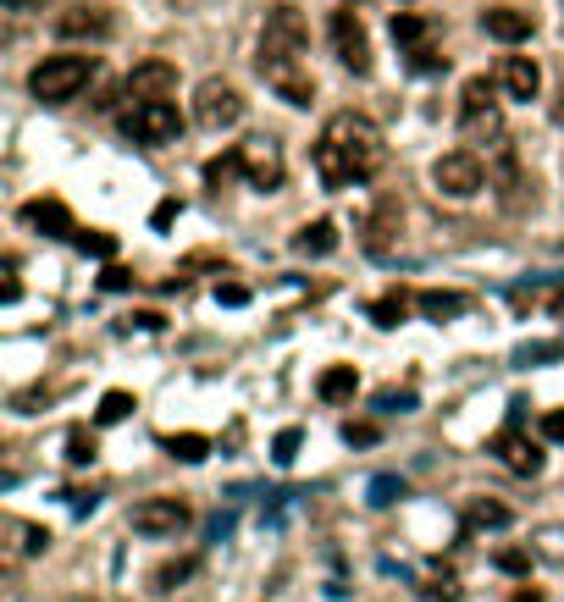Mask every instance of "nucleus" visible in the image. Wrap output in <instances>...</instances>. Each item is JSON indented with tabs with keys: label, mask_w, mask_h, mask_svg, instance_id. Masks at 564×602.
<instances>
[{
	"label": "nucleus",
	"mask_w": 564,
	"mask_h": 602,
	"mask_svg": "<svg viewBox=\"0 0 564 602\" xmlns=\"http://www.w3.org/2000/svg\"><path fill=\"white\" fill-rule=\"evenodd\" d=\"M387 160V144L376 133L371 117L360 111H338L327 117V128H321L315 139V178L327 189H355V183H371L376 171Z\"/></svg>",
	"instance_id": "1"
},
{
	"label": "nucleus",
	"mask_w": 564,
	"mask_h": 602,
	"mask_svg": "<svg viewBox=\"0 0 564 602\" xmlns=\"http://www.w3.org/2000/svg\"><path fill=\"white\" fill-rule=\"evenodd\" d=\"M304 17L293 7H272L266 12V28H261V50H255V67L266 77V89H277L288 106H310L315 100V77L304 72Z\"/></svg>",
	"instance_id": "2"
},
{
	"label": "nucleus",
	"mask_w": 564,
	"mask_h": 602,
	"mask_svg": "<svg viewBox=\"0 0 564 602\" xmlns=\"http://www.w3.org/2000/svg\"><path fill=\"white\" fill-rule=\"evenodd\" d=\"M100 72L95 56H45L34 72H28V95L45 100V106H67L89 89V77Z\"/></svg>",
	"instance_id": "3"
},
{
	"label": "nucleus",
	"mask_w": 564,
	"mask_h": 602,
	"mask_svg": "<svg viewBox=\"0 0 564 602\" xmlns=\"http://www.w3.org/2000/svg\"><path fill=\"white\" fill-rule=\"evenodd\" d=\"M459 133L470 144L504 139V111H499V95H493L488 77H465V89H459Z\"/></svg>",
	"instance_id": "4"
},
{
	"label": "nucleus",
	"mask_w": 564,
	"mask_h": 602,
	"mask_svg": "<svg viewBox=\"0 0 564 602\" xmlns=\"http://www.w3.org/2000/svg\"><path fill=\"white\" fill-rule=\"evenodd\" d=\"M194 122L205 133H221V128H238L244 122V95H238V83L227 77H205L194 89Z\"/></svg>",
	"instance_id": "5"
},
{
	"label": "nucleus",
	"mask_w": 564,
	"mask_h": 602,
	"mask_svg": "<svg viewBox=\"0 0 564 602\" xmlns=\"http://www.w3.org/2000/svg\"><path fill=\"white\" fill-rule=\"evenodd\" d=\"M238 160H244L250 189H261V194H277V189H283V178H288V155H283V144H277V139H266V133H255V139L238 144Z\"/></svg>",
	"instance_id": "6"
},
{
	"label": "nucleus",
	"mask_w": 564,
	"mask_h": 602,
	"mask_svg": "<svg viewBox=\"0 0 564 602\" xmlns=\"http://www.w3.org/2000/svg\"><path fill=\"white\" fill-rule=\"evenodd\" d=\"M432 183H437L443 200H476L481 183H488V166H481L476 149H454V155H443L432 166Z\"/></svg>",
	"instance_id": "7"
},
{
	"label": "nucleus",
	"mask_w": 564,
	"mask_h": 602,
	"mask_svg": "<svg viewBox=\"0 0 564 602\" xmlns=\"http://www.w3.org/2000/svg\"><path fill=\"white\" fill-rule=\"evenodd\" d=\"M122 133L133 144H172L183 133V117L172 100H149V106H128L122 111Z\"/></svg>",
	"instance_id": "8"
},
{
	"label": "nucleus",
	"mask_w": 564,
	"mask_h": 602,
	"mask_svg": "<svg viewBox=\"0 0 564 602\" xmlns=\"http://www.w3.org/2000/svg\"><path fill=\"white\" fill-rule=\"evenodd\" d=\"M189 520H194V508L183 497H144L128 514V526L139 537H178V531H189Z\"/></svg>",
	"instance_id": "9"
},
{
	"label": "nucleus",
	"mask_w": 564,
	"mask_h": 602,
	"mask_svg": "<svg viewBox=\"0 0 564 602\" xmlns=\"http://www.w3.org/2000/svg\"><path fill=\"white\" fill-rule=\"evenodd\" d=\"M327 34H333V50H338V61H344L355 77H365V72H371V34H365L360 12H355V7L333 12V17H327Z\"/></svg>",
	"instance_id": "10"
},
{
	"label": "nucleus",
	"mask_w": 564,
	"mask_h": 602,
	"mask_svg": "<svg viewBox=\"0 0 564 602\" xmlns=\"http://www.w3.org/2000/svg\"><path fill=\"white\" fill-rule=\"evenodd\" d=\"M122 95H128L133 106L172 100V95H178V67H172L167 56H149V61H139V67L122 77Z\"/></svg>",
	"instance_id": "11"
},
{
	"label": "nucleus",
	"mask_w": 564,
	"mask_h": 602,
	"mask_svg": "<svg viewBox=\"0 0 564 602\" xmlns=\"http://www.w3.org/2000/svg\"><path fill=\"white\" fill-rule=\"evenodd\" d=\"M488 454H499V465H504L509 475H537V470H542V443H531V437L520 432V414L488 443Z\"/></svg>",
	"instance_id": "12"
},
{
	"label": "nucleus",
	"mask_w": 564,
	"mask_h": 602,
	"mask_svg": "<svg viewBox=\"0 0 564 602\" xmlns=\"http://www.w3.org/2000/svg\"><path fill=\"white\" fill-rule=\"evenodd\" d=\"M61 39H111V12L106 7H67L56 17Z\"/></svg>",
	"instance_id": "13"
},
{
	"label": "nucleus",
	"mask_w": 564,
	"mask_h": 602,
	"mask_svg": "<svg viewBox=\"0 0 564 602\" xmlns=\"http://www.w3.org/2000/svg\"><path fill=\"white\" fill-rule=\"evenodd\" d=\"M23 227H34V232H45V238H77L72 210H67L61 200H28V205H23Z\"/></svg>",
	"instance_id": "14"
},
{
	"label": "nucleus",
	"mask_w": 564,
	"mask_h": 602,
	"mask_svg": "<svg viewBox=\"0 0 564 602\" xmlns=\"http://www.w3.org/2000/svg\"><path fill=\"white\" fill-rule=\"evenodd\" d=\"M481 34L499 39V45H520V39H531V12H520V7H488V12H481Z\"/></svg>",
	"instance_id": "15"
},
{
	"label": "nucleus",
	"mask_w": 564,
	"mask_h": 602,
	"mask_svg": "<svg viewBox=\"0 0 564 602\" xmlns=\"http://www.w3.org/2000/svg\"><path fill=\"white\" fill-rule=\"evenodd\" d=\"M499 83H504V95H509V100H537V89H542V67H537L531 56H504Z\"/></svg>",
	"instance_id": "16"
},
{
	"label": "nucleus",
	"mask_w": 564,
	"mask_h": 602,
	"mask_svg": "<svg viewBox=\"0 0 564 602\" xmlns=\"http://www.w3.org/2000/svg\"><path fill=\"white\" fill-rule=\"evenodd\" d=\"M398 221H405V210H398V200H382L365 221V254H387L393 238H398Z\"/></svg>",
	"instance_id": "17"
},
{
	"label": "nucleus",
	"mask_w": 564,
	"mask_h": 602,
	"mask_svg": "<svg viewBox=\"0 0 564 602\" xmlns=\"http://www.w3.org/2000/svg\"><path fill=\"white\" fill-rule=\"evenodd\" d=\"M393 45L398 50H427V45H437V28H432V17H421V12H393Z\"/></svg>",
	"instance_id": "18"
},
{
	"label": "nucleus",
	"mask_w": 564,
	"mask_h": 602,
	"mask_svg": "<svg viewBox=\"0 0 564 602\" xmlns=\"http://www.w3.org/2000/svg\"><path fill=\"white\" fill-rule=\"evenodd\" d=\"M293 249H299V254H310V261L333 254V249H338V221H327V216H321V221H304V227L293 232Z\"/></svg>",
	"instance_id": "19"
},
{
	"label": "nucleus",
	"mask_w": 564,
	"mask_h": 602,
	"mask_svg": "<svg viewBox=\"0 0 564 602\" xmlns=\"http://www.w3.org/2000/svg\"><path fill=\"white\" fill-rule=\"evenodd\" d=\"M416 304H421V315H427V321H459V315L470 310V293H454V288H427Z\"/></svg>",
	"instance_id": "20"
},
{
	"label": "nucleus",
	"mask_w": 564,
	"mask_h": 602,
	"mask_svg": "<svg viewBox=\"0 0 564 602\" xmlns=\"http://www.w3.org/2000/svg\"><path fill=\"white\" fill-rule=\"evenodd\" d=\"M355 387H360L355 365H327V371H321V382H315V398H321V404H349Z\"/></svg>",
	"instance_id": "21"
},
{
	"label": "nucleus",
	"mask_w": 564,
	"mask_h": 602,
	"mask_svg": "<svg viewBox=\"0 0 564 602\" xmlns=\"http://www.w3.org/2000/svg\"><path fill=\"white\" fill-rule=\"evenodd\" d=\"M7 537H12V558H39L45 547H50V531L45 526H34V520H7Z\"/></svg>",
	"instance_id": "22"
},
{
	"label": "nucleus",
	"mask_w": 564,
	"mask_h": 602,
	"mask_svg": "<svg viewBox=\"0 0 564 602\" xmlns=\"http://www.w3.org/2000/svg\"><path fill=\"white\" fill-rule=\"evenodd\" d=\"M200 575V558L189 553V558H167V564H155L149 569V591H160V597H167V591H178L183 580H194Z\"/></svg>",
	"instance_id": "23"
},
{
	"label": "nucleus",
	"mask_w": 564,
	"mask_h": 602,
	"mask_svg": "<svg viewBox=\"0 0 564 602\" xmlns=\"http://www.w3.org/2000/svg\"><path fill=\"white\" fill-rule=\"evenodd\" d=\"M509 520H515V514H509L504 503H493V497H476V503L465 508V526H470V531H504Z\"/></svg>",
	"instance_id": "24"
},
{
	"label": "nucleus",
	"mask_w": 564,
	"mask_h": 602,
	"mask_svg": "<svg viewBox=\"0 0 564 602\" xmlns=\"http://www.w3.org/2000/svg\"><path fill=\"white\" fill-rule=\"evenodd\" d=\"M160 448H167L172 459H183V465H200V459L211 454V437H200V432H172V437H160Z\"/></svg>",
	"instance_id": "25"
},
{
	"label": "nucleus",
	"mask_w": 564,
	"mask_h": 602,
	"mask_svg": "<svg viewBox=\"0 0 564 602\" xmlns=\"http://www.w3.org/2000/svg\"><path fill=\"white\" fill-rule=\"evenodd\" d=\"M499 183H504V205H509V210H520V200H526V194H520V189H526V178H520L515 149H504V155H499Z\"/></svg>",
	"instance_id": "26"
},
{
	"label": "nucleus",
	"mask_w": 564,
	"mask_h": 602,
	"mask_svg": "<svg viewBox=\"0 0 564 602\" xmlns=\"http://www.w3.org/2000/svg\"><path fill=\"white\" fill-rule=\"evenodd\" d=\"M405 315H410V293H405V288H393V293H382V299L371 304V321H376V326H398Z\"/></svg>",
	"instance_id": "27"
},
{
	"label": "nucleus",
	"mask_w": 564,
	"mask_h": 602,
	"mask_svg": "<svg viewBox=\"0 0 564 602\" xmlns=\"http://www.w3.org/2000/svg\"><path fill=\"white\" fill-rule=\"evenodd\" d=\"M232 178H244V160H238V149H227V155H211V160H205V183H211V189H227Z\"/></svg>",
	"instance_id": "28"
},
{
	"label": "nucleus",
	"mask_w": 564,
	"mask_h": 602,
	"mask_svg": "<svg viewBox=\"0 0 564 602\" xmlns=\"http://www.w3.org/2000/svg\"><path fill=\"white\" fill-rule=\"evenodd\" d=\"M128 414H133V393H122V387H111V393L100 398V409H95L100 425H117V420H128Z\"/></svg>",
	"instance_id": "29"
},
{
	"label": "nucleus",
	"mask_w": 564,
	"mask_h": 602,
	"mask_svg": "<svg viewBox=\"0 0 564 602\" xmlns=\"http://www.w3.org/2000/svg\"><path fill=\"white\" fill-rule=\"evenodd\" d=\"M421 597H432V602H459V575H454V569H432L427 586H421Z\"/></svg>",
	"instance_id": "30"
},
{
	"label": "nucleus",
	"mask_w": 564,
	"mask_h": 602,
	"mask_svg": "<svg viewBox=\"0 0 564 602\" xmlns=\"http://www.w3.org/2000/svg\"><path fill=\"white\" fill-rule=\"evenodd\" d=\"M100 448H95V432H89V425H72V432H67V459L72 465H89Z\"/></svg>",
	"instance_id": "31"
},
{
	"label": "nucleus",
	"mask_w": 564,
	"mask_h": 602,
	"mask_svg": "<svg viewBox=\"0 0 564 602\" xmlns=\"http://www.w3.org/2000/svg\"><path fill=\"white\" fill-rule=\"evenodd\" d=\"M531 553L564 569V526H542V531H537V547H531Z\"/></svg>",
	"instance_id": "32"
},
{
	"label": "nucleus",
	"mask_w": 564,
	"mask_h": 602,
	"mask_svg": "<svg viewBox=\"0 0 564 602\" xmlns=\"http://www.w3.org/2000/svg\"><path fill=\"white\" fill-rule=\"evenodd\" d=\"M531 558H537L531 547H499V553H493V564H499L504 575H531Z\"/></svg>",
	"instance_id": "33"
},
{
	"label": "nucleus",
	"mask_w": 564,
	"mask_h": 602,
	"mask_svg": "<svg viewBox=\"0 0 564 602\" xmlns=\"http://www.w3.org/2000/svg\"><path fill=\"white\" fill-rule=\"evenodd\" d=\"M72 243L84 249V254H95V261H111V254H117V238H111V232H77Z\"/></svg>",
	"instance_id": "34"
},
{
	"label": "nucleus",
	"mask_w": 564,
	"mask_h": 602,
	"mask_svg": "<svg viewBox=\"0 0 564 602\" xmlns=\"http://www.w3.org/2000/svg\"><path fill=\"white\" fill-rule=\"evenodd\" d=\"M398 497H405V481H398V475H376V481H371V508H387V503H398Z\"/></svg>",
	"instance_id": "35"
},
{
	"label": "nucleus",
	"mask_w": 564,
	"mask_h": 602,
	"mask_svg": "<svg viewBox=\"0 0 564 602\" xmlns=\"http://www.w3.org/2000/svg\"><path fill=\"white\" fill-rule=\"evenodd\" d=\"M272 459H277V465H293V459H299V425H283V432H277Z\"/></svg>",
	"instance_id": "36"
},
{
	"label": "nucleus",
	"mask_w": 564,
	"mask_h": 602,
	"mask_svg": "<svg viewBox=\"0 0 564 602\" xmlns=\"http://www.w3.org/2000/svg\"><path fill=\"white\" fill-rule=\"evenodd\" d=\"M376 437H382V425H371V420H349V425H344V443H349V448H371Z\"/></svg>",
	"instance_id": "37"
},
{
	"label": "nucleus",
	"mask_w": 564,
	"mask_h": 602,
	"mask_svg": "<svg viewBox=\"0 0 564 602\" xmlns=\"http://www.w3.org/2000/svg\"><path fill=\"white\" fill-rule=\"evenodd\" d=\"M448 67V56L437 50V45H427V50H410V72H443Z\"/></svg>",
	"instance_id": "38"
},
{
	"label": "nucleus",
	"mask_w": 564,
	"mask_h": 602,
	"mask_svg": "<svg viewBox=\"0 0 564 602\" xmlns=\"http://www.w3.org/2000/svg\"><path fill=\"white\" fill-rule=\"evenodd\" d=\"M376 409H382V414H393V409L405 414V409H416V393H398V387H387V393H376Z\"/></svg>",
	"instance_id": "39"
},
{
	"label": "nucleus",
	"mask_w": 564,
	"mask_h": 602,
	"mask_svg": "<svg viewBox=\"0 0 564 602\" xmlns=\"http://www.w3.org/2000/svg\"><path fill=\"white\" fill-rule=\"evenodd\" d=\"M0 272H7V288H0V299L17 304V293H23V282H17V254H7V261H0Z\"/></svg>",
	"instance_id": "40"
},
{
	"label": "nucleus",
	"mask_w": 564,
	"mask_h": 602,
	"mask_svg": "<svg viewBox=\"0 0 564 602\" xmlns=\"http://www.w3.org/2000/svg\"><path fill=\"white\" fill-rule=\"evenodd\" d=\"M216 304H227V310L250 304V288H244V282H221V288H216Z\"/></svg>",
	"instance_id": "41"
},
{
	"label": "nucleus",
	"mask_w": 564,
	"mask_h": 602,
	"mask_svg": "<svg viewBox=\"0 0 564 602\" xmlns=\"http://www.w3.org/2000/svg\"><path fill=\"white\" fill-rule=\"evenodd\" d=\"M100 288H106V293H122V288H133V272H122V266H106Z\"/></svg>",
	"instance_id": "42"
},
{
	"label": "nucleus",
	"mask_w": 564,
	"mask_h": 602,
	"mask_svg": "<svg viewBox=\"0 0 564 602\" xmlns=\"http://www.w3.org/2000/svg\"><path fill=\"white\" fill-rule=\"evenodd\" d=\"M542 437H548V443H564V409H548V414H542Z\"/></svg>",
	"instance_id": "43"
},
{
	"label": "nucleus",
	"mask_w": 564,
	"mask_h": 602,
	"mask_svg": "<svg viewBox=\"0 0 564 602\" xmlns=\"http://www.w3.org/2000/svg\"><path fill=\"white\" fill-rule=\"evenodd\" d=\"M178 210H183V205H178V200H160V205H155V216H149V221H155V227H172V221H178Z\"/></svg>",
	"instance_id": "44"
},
{
	"label": "nucleus",
	"mask_w": 564,
	"mask_h": 602,
	"mask_svg": "<svg viewBox=\"0 0 564 602\" xmlns=\"http://www.w3.org/2000/svg\"><path fill=\"white\" fill-rule=\"evenodd\" d=\"M67 497H72V508H77V514H89V508H95V503H100V497H95V492H67Z\"/></svg>",
	"instance_id": "45"
},
{
	"label": "nucleus",
	"mask_w": 564,
	"mask_h": 602,
	"mask_svg": "<svg viewBox=\"0 0 564 602\" xmlns=\"http://www.w3.org/2000/svg\"><path fill=\"white\" fill-rule=\"evenodd\" d=\"M509 602H542V591H531V586H520V591H515Z\"/></svg>",
	"instance_id": "46"
},
{
	"label": "nucleus",
	"mask_w": 564,
	"mask_h": 602,
	"mask_svg": "<svg viewBox=\"0 0 564 602\" xmlns=\"http://www.w3.org/2000/svg\"><path fill=\"white\" fill-rule=\"evenodd\" d=\"M7 7H12V12H23V7H28V0H7Z\"/></svg>",
	"instance_id": "47"
},
{
	"label": "nucleus",
	"mask_w": 564,
	"mask_h": 602,
	"mask_svg": "<svg viewBox=\"0 0 564 602\" xmlns=\"http://www.w3.org/2000/svg\"><path fill=\"white\" fill-rule=\"evenodd\" d=\"M553 310H559V315H564V293H559V299H553Z\"/></svg>",
	"instance_id": "48"
},
{
	"label": "nucleus",
	"mask_w": 564,
	"mask_h": 602,
	"mask_svg": "<svg viewBox=\"0 0 564 602\" xmlns=\"http://www.w3.org/2000/svg\"><path fill=\"white\" fill-rule=\"evenodd\" d=\"M67 602H95V597H67Z\"/></svg>",
	"instance_id": "49"
},
{
	"label": "nucleus",
	"mask_w": 564,
	"mask_h": 602,
	"mask_svg": "<svg viewBox=\"0 0 564 602\" xmlns=\"http://www.w3.org/2000/svg\"><path fill=\"white\" fill-rule=\"evenodd\" d=\"M559 122H564V95H559Z\"/></svg>",
	"instance_id": "50"
}]
</instances>
